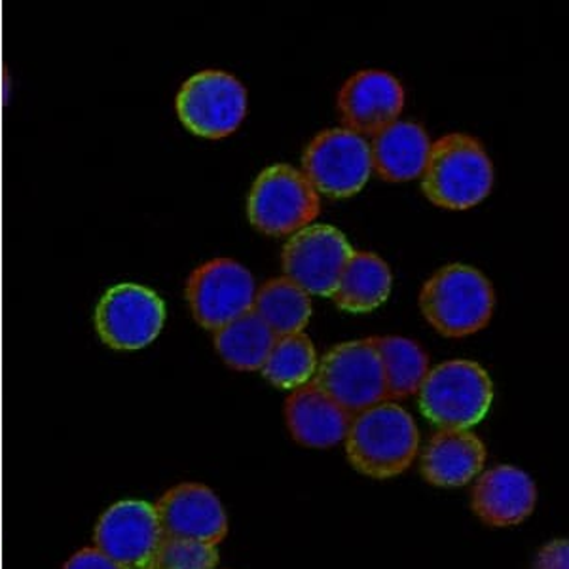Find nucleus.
<instances>
[{
  "instance_id": "nucleus-1",
  "label": "nucleus",
  "mask_w": 569,
  "mask_h": 569,
  "mask_svg": "<svg viewBox=\"0 0 569 569\" xmlns=\"http://www.w3.org/2000/svg\"><path fill=\"white\" fill-rule=\"evenodd\" d=\"M346 456L365 477L389 480L408 471L420 453V431L405 408L383 401L351 418Z\"/></svg>"
},
{
  "instance_id": "nucleus-2",
  "label": "nucleus",
  "mask_w": 569,
  "mask_h": 569,
  "mask_svg": "<svg viewBox=\"0 0 569 569\" xmlns=\"http://www.w3.org/2000/svg\"><path fill=\"white\" fill-rule=\"evenodd\" d=\"M493 166L482 142L467 133H448L431 142L421 190L445 209H469L490 194Z\"/></svg>"
},
{
  "instance_id": "nucleus-3",
  "label": "nucleus",
  "mask_w": 569,
  "mask_h": 569,
  "mask_svg": "<svg viewBox=\"0 0 569 569\" xmlns=\"http://www.w3.org/2000/svg\"><path fill=\"white\" fill-rule=\"evenodd\" d=\"M493 305L492 283L472 266H442L421 287V313L445 337H467L485 329Z\"/></svg>"
},
{
  "instance_id": "nucleus-4",
  "label": "nucleus",
  "mask_w": 569,
  "mask_h": 569,
  "mask_svg": "<svg viewBox=\"0 0 569 569\" xmlns=\"http://www.w3.org/2000/svg\"><path fill=\"white\" fill-rule=\"evenodd\" d=\"M493 383L479 362L456 359L427 372L418 405L439 429H471L492 407Z\"/></svg>"
},
{
  "instance_id": "nucleus-5",
  "label": "nucleus",
  "mask_w": 569,
  "mask_h": 569,
  "mask_svg": "<svg viewBox=\"0 0 569 569\" xmlns=\"http://www.w3.org/2000/svg\"><path fill=\"white\" fill-rule=\"evenodd\" d=\"M321 211L318 190L302 171L287 163L266 168L252 182L247 213L266 236H289L310 227Z\"/></svg>"
},
{
  "instance_id": "nucleus-6",
  "label": "nucleus",
  "mask_w": 569,
  "mask_h": 569,
  "mask_svg": "<svg viewBox=\"0 0 569 569\" xmlns=\"http://www.w3.org/2000/svg\"><path fill=\"white\" fill-rule=\"evenodd\" d=\"M311 383L351 416L388 401L382 361L372 338L338 343L327 351Z\"/></svg>"
},
{
  "instance_id": "nucleus-7",
  "label": "nucleus",
  "mask_w": 569,
  "mask_h": 569,
  "mask_svg": "<svg viewBox=\"0 0 569 569\" xmlns=\"http://www.w3.org/2000/svg\"><path fill=\"white\" fill-rule=\"evenodd\" d=\"M302 168L318 194L350 198L369 182L372 171L370 144L356 131L329 128L308 142Z\"/></svg>"
},
{
  "instance_id": "nucleus-8",
  "label": "nucleus",
  "mask_w": 569,
  "mask_h": 569,
  "mask_svg": "<svg viewBox=\"0 0 569 569\" xmlns=\"http://www.w3.org/2000/svg\"><path fill=\"white\" fill-rule=\"evenodd\" d=\"M176 107L187 130L220 139L238 130L246 118V86L224 71H201L182 84Z\"/></svg>"
},
{
  "instance_id": "nucleus-9",
  "label": "nucleus",
  "mask_w": 569,
  "mask_h": 569,
  "mask_svg": "<svg viewBox=\"0 0 569 569\" xmlns=\"http://www.w3.org/2000/svg\"><path fill=\"white\" fill-rule=\"evenodd\" d=\"M166 305L158 292L137 283H118L104 292L96 308V329L112 350L147 348L162 332Z\"/></svg>"
},
{
  "instance_id": "nucleus-10",
  "label": "nucleus",
  "mask_w": 569,
  "mask_h": 569,
  "mask_svg": "<svg viewBox=\"0 0 569 569\" xmlns=\"http://www.w3.org/2000/svg\"><path fill=\"white\" fill-rule=\"evenodd\" d=\"M96 547L123 569H154L163 530L156 507L142 499L110 505L96 526Z\"/></svg>"
},
{
  "instance_id": "nucleus-11",
  "label": "nucleus",
  "mask_w": 569,
  "mask_h": 569,
  "mask_svg": "<svg viewBox=\"0 0 569 569\" xmlns=\"http://www.w3.org/2000/svg\"><path fill=\"white\" fill-rule=\"evenodd\" d=\"M257 284L246 266L232 259H214L198 266L187 283V300L203 329L217 330L252 310Z\"/></svg>"
},
{
  "instance_id": "nucleus-12",
  "label": "nucleus",
  "mask_w": 569,
  "mask_h": 569,
  "mask_svg": "<svg viewBox=\"0 0 569 569\" xmlns=\"http://www.w3.org/2000/svg\"><path fill=\"white\" fill-rule=\"evenodd\" d=\"M351 252L353 247L337 228L325 224L302 228L284 243L281 252L284 278L308 295L330 297Z\"/></svg>"
},
{
  "instance_id": "nucleus-13",
  "label": "nucleus",
  "mask_w": 569,
  "mask_h": 569,
  "mask_svg": "<svg viewBox=\"0 0 569 569\" xmlns=\"http://www.w3.org/2000/svg\"><path fill=\"white\" fill-rule=\"evenodd\" d=\"M163 536L217 545L228 536V515L219 496L206 485L171 488L154 503Z\"/></svg>"
},
{
  "instance_id": "nucleus-14",
  "label": "nucleus",
  "mask_w": 569,
  "mask_h": 569,
  "mask_svg": "<svg viewBox=\"0 0 569 569\" xmlns=\"http://www.w3.org/2000/svg\"><path fill=\"white\" fill-rule=\"evenodd\" d=\"M405 107L401 82L386 71L365 69L348 78L338 93V110L346 130L375 136L397 122Z\"/></svg>"
},
{
  "instance_id": "nucleus-15",
  "label": "nucleus",
  "mask_w": 569,
  "mask_h": 569,
  "mask_svg": "<svg viewBox=\"0 0 569 569\" xmlns=\"http://www.w3.org/2000/svg\"><path fill=\"white\" fill-rule=\"evenodd\" d=\"M537 488L528 472L498 466L480 472L471 492V509L490 528L522 525L536 509Z\"/></svg>"
},
{
  "instance_id": "nucleus-16",
  "label": "nucleus",
  "mask_w": 569,
  "mask_h": 569,
  "mask_svg": "<svg viewBox=\"0 0 569 569\" xmlns=\"http://www.w3.org/2000/svg\"><path fill=\"white\" fill-rule=\"evenodd\" d=\"M486 445L471 429H439L420 452V475L437 488H461L486 466Z\"/></svg>"
},
{
  "instance_id": "nucleus-17",
  "label": "nucleus",
  "mask_w": 569,
  "mask_h": 569,
  "mask_svg": "<svg viewBox=\"0 0 569 569\" xmlns=\"http://www.w3.org/2000/svg\"><path fill=\"white\" fill-rule=\"evenodd\" d=\"M353 416L316 383L292 389L284 401V421L298 445L332 448L346 440Z\"/></svg>"
},
{
  "instance_id": "nucleus-18",
  "label": "nucleus",
  "mask_w": 569,
  "mask_h": 569,
  "mask_svg": "<svg viewBox=\"0 0 569 569\" xmlns=\"http://www.w3.org/2000/svg\"><path fill=\"white\" fill-rule=\"evenodd\" d=\"M372 169L386 181H410L426 168L431 141L420 123L393 122L372 137Z\"/></svg>"
},
{
  "instance_id": "nucleus-19",
  "label": "nucleus",
  "mask_w": 569,
  "mask_h": 569,
  "mask_svg": "<svg viewBox=\"0 0 569 569\" xmlns=\"http://www.w3.org/2000/svg\"><path fill=\"white\" fill-rule=\"evenodd\" d=\"M391 283L393 276L386 260L375 252L353 251L330 298L340 310L367 313L388 300Z\"/></svg>"
},
{
  "instance_id": "nucleus-20",
  "label": "nucleus",
  "mask_w": 569,
  "mask_h": 569,
  "mask_svg": "<svg viewBox=\"0 0 569 569\" xmlns=\"http://www.w3.org/2000/svg\"><path fill=\"white\" fill-rule=\"evenodd\" d=\"M252 311L272 330L273 337L298 335L311 318L310 295L291 279H268L254 292Z\"/></svg>"
},
{
  "instance_id": "nucleus-21",
  "label": "nucleus",
  "mask_w": 569,
  "mask_h": 569,
  "mask_svg": "<svg viewBox=\"0 0 569 569\" xmlns=\"http://www.w3.org/2000/svg\"><path fill=\"white\" fill-rule=\"evenodd\" d=\"M273 342L272 330L252 310L214 330V348L222 361L236 370L262 369Z\"/></svg>"
},
{
  "instance_id": "nucleus-22",
  "label": "nucleus",
  "mask_w": 569,
  "mask_h": 569,
  "mask_svg": "<svg viewBox=\"0 0 569 569\" xmlns=\"http://www.w3.org/2000/svg\"><path fill=\"white\" fill-rule=\"evenodd\" d=\"M372 342L382 361L388 401H399L418 393L429 372V359L420 343L402 337H376Z\"/></svg>"
},
{
  "instance_id": "nucleus-23",
  "label": "nucleus",
  "mask_w": 569,
  "mask_h": 569,
  "mask_svg": "<svg viewBox=\"0 0 569 569\" xmlns=\"http://www.w3.org/2000/svg\"><path fill=\"white\" fill-rule=\"evenodd\" d=\"M318 351L305 332L276 338L262 365V376L279 389H298L311 382L318 370Z\"/></svg>"
},
{
  "instance_id": "nucleus-24",
  "label": "nucleus",
  "mask_w": 569,
  "mask_h": 569,
  "mask_svg": "<svg viewBox=\"0 0 569 569\" xmlns=\"http://www.w3.org/2000/svg\"><path fill=\"white\" fill-rule=\"evenodd\" d=\"M219 562L217 545L163 537L154 569H217Z\"/></svg>"
},
{
  "instance_id": "nucleus-25",
  "label": "nucleus",
  "mask_w": 569,
  "mask_h": 569,
  "mask_svg": "<svg viewBox=\"0 0 569 569\" xmlns=\"http://www.w3.org/2000/svg\"><path fill=\"white\" fill-rule=\"evenodd\" d=\"M533 569H569L568 539H552L537 552Z\"/></svg>"
},
{
  "instance_id": "nucleus-26",
  "label": "nucleus",
  "mask_w": 569,
  "mask_h": 569,
  "mask_svg": "<svg viewBox=\"0 0 569 569\" xmlns=\"http://www.w3.org/2000/svg\"><path fill=\"white\" fill-rule=\"evenodd\" d=\"M63 569H123L117 562H112L107 555H103L98 547H88V549L78 550L69 560Z\"/></svg>"
}]
</instances>
